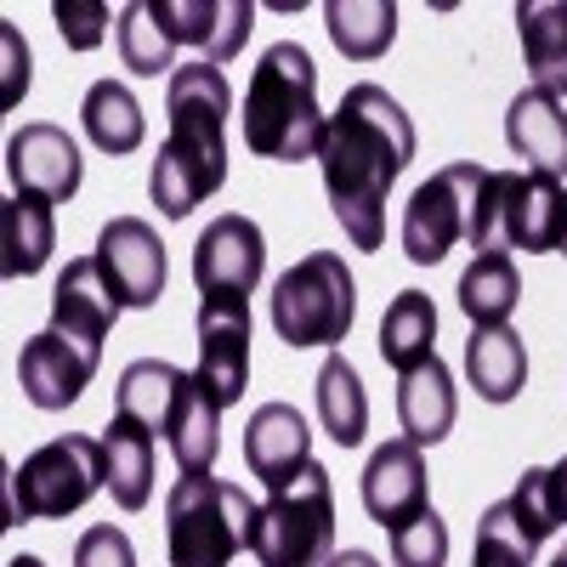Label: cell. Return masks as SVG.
Segmentation results:
<instances>
[{
  "label": "cell",
  "instance_id": "32",
  "mask_svg": "<svg viewBox=\"0 0 567 567\" xmlns=\"http://www.w3.org/2000/svg\"><path fill=\"white\" fill-rule=\"evenodd\" d=\"M182 381H187V374H182L176 363H165V358H136V363L120 374V409H114V414L148 425V432H165Z\"/></svg>",
  "mask_w": 567,
  "mask_h": 567
},
{
  "label": "cell",
  "instance_id": "4",
  "mask_svg": "<svg viewBox=\"0 0 567 567\" xmlns=\"http://www.w3.org/2000/svg\"><path fill=\"white\" fill-rule=\"evenodd\" d=\"M256 505L239 483L182 477L165 494V556L171 567H233L250 550Z\"/></svg>",
  "mask_w": 567,
  "mask_h": 567
},
{
  "label": "cell",
  "instance_id": "42",
  "mask_svg": "<svg viewBox=\"0 0 567 567\" xmlns=\"http://www.w3.org/2000/svg\"><path fill=\"white\" fill-rule=\"evenodd\" d=\"M556 250H561V256H567V233H561V245H556Z\"/></svg>",
  "mask_w": 567,
  "mask_h": 567
},
{
  "label": "cell",
  "instance_id": "7",
  "mask_svg": "<svg viewBox=\"0 0 567 567\" xmlns=\"http://www.w3.org/2000/svg\"><path fill=\"white\" fill-rule=\"evenodd\" d=\"M97 488H109V454L103 437H52L34 449L12 471V516L18 523H52V516H74Z\"/></svg>",
  "mask_w": 567,
  "mask_h": 567
},
{
  "label": "cell",
  "instance_id": "31",
  "mask_svg": "<svg viewBox=\"0 0 567 567\" xmlns=\"http://www.w3.org/2000/svg\"><path fill=\"white\" fill-rule=\"evenodd\" d=\"M120 63L142 80H159V74H176V34L165 29L159 7L154 0H131V7L120 12Z\"/></svg>",
  "mask_w": 567,
  "mask_h": 567
},
{
  "label": "cell",
  "instance_id": "5",
  "mask_svg": "<svg viewBox=\"0 0 567 567\" xmlns=\"http://www.w3.org/2000/svg\"><path fill=\"white\" fill-rule=\"evenodd\" d=\"M272 329L284 347H329L336 352L352 336V318H358V284L352 267L336 250H312L301 256L290 272L272 284Z\"/></svg>",
  "mask_w": 567,
  "mask_h": 567
},
{
  "label": "cell",
  "instance_id": "18",
  "mask_svg": "<svg viewBox=\"0 0 567 567\" xmlns=\"http://www.w3.org/2000/svg\"><path fill=\"white\" fill-rule=\"evenodd\" d=\"M165 29L176 34V45H194L199 63H227L239 58V45L256 23V7L250 0H154Z\"/></svg>",
  "mask_w": 567,
  "mask_h": 567
},
{
  "label": "cell",
  "instance_id": "33",
  "mask_svg": "<svg viewBox=\"0 0 567 567\" xmlns=\"http://www.w3.org/2000/svg\"><path fill=\"white\" fill-rule=\"evenodd\" d=\"M534 539L511 523V511L505 499L483 511V523H477V550H471V567H534Z\"/></svg>",
  "mask_w": 567,
  "mask_h": 567
},
{
  "label": "cell",
  "instance_id": "15",
  "mask_svg": "<svg viewBox=\"0 0 567 567\" xmlns=\"http://www.w3.org/2000/svg\"><path fill=\"white\" fill-rule=\"evenodd\" d=\"M120 312H125V307H120V296L109 290L97 256H80V261H69V267L58 272L52 323H45V329H58V336H69V341H80V347H91V352H103V341H109V329H114Z\"/></svg>",
  "mask_w": 567,
  "mask_h": 567
},
{
  "label": "cell",
  "instance_id": "8",
  "mask_svg": "<svg viewBox=\"0 0 567 567\" xmlns=\"http://www.w3.org/2000/svg\"><path fill=\"white\" fill-rule=\"evenodd\" d=\"M483 176H488V165H443L437 176H425L409 194V205H403V256L414 267H437L454 250V239H465Z\"/></svg>",
  "mask_w": 567,
  "mask_h": 567
},
{
  "label": "cell",
  "instance_id": "27",
  "mask_svg": "<svg viewBox=\"0 0 567 567\" xmlns=\"http://www.w3.org/2000/svg\"><path fill=\"white\" fill-rule=\"evenodd\" d=\"M323 29H329L341 58L374 63V58H386V45L398 40V7L392 0H329Z\"/></svg>",
  "mask_w": 567,
  "mask_h": 567
},
{
  "label": "cell",
  "instance_id": "39",
  "mask_svg": "<svg viewBox=\"0 0 567 567\" xmlns=\"http://www.w3.org/2000/svg\"><path fill=\"white\" fill-rule=\"evenodd\" d=\"M323 567H381V561H374L369 550H341V556H329Z\"/></svg>",
  "mask_w": 567,
  "mask_h": 567
},
{
  "label": "cell",
  "instance_id": "17",
  "mask_svg": "<svg viewBox=\"0 0 567 567\" xmlns=\"http://www.w3.org/2000/svg\"><path fill=\"white\" fill-rule=\"evenodd\" d=\"M432 505L425 499V460L409 437L398 443H381L369 454L363 465V511H369V523H381L386 534L414 523V516Z\"/></svg>",
  "mask_w": 567,
  "mask_h": 567
},
{
  "label": "cell",
  "instance_id": "3",
  "mask_svg": "<svg viewBox=\"0 0 567 567\" xmlns=\"http://www.w3.org/2000/svg\"><path fill=\"white\" fill-rule=\"evenodd\" d=\"M239 125H245V148L256 159H278V165L318 159L329 136V114L318 109V69L307 58V45L296 40L267 45L250 74Z\"/></svg>",
  "mask_w": 567,
  "mask_h": 567
},
{
  "label": "cell",
  "instance_id": "38",
  "mask_svg": "<svg viewBox=\"0 0 567 567\" xmlns=\"http://www.w3.org/2000/svg\"><path fill=\"white\" fill-rule=\"evenodd\" d=\"M550 499H556V516H561V528H567V460L550 465Z\"/></svg>",
  "mask_w": 567,
  "mask_h": 567
},
{
  "label": "cell",
  "instance_id": "41",
  "mask_svg": "<svg viewBox=\"0 0 567 567\" xmlns=\"http://www.w3.org/2000/svg\"><path fill=\"white\" fill-rule=\"evenodd\" d=\"M550 567H567V550H561V556H556V561H550Z\"/></svg>",
  "mask_w": 567,
  "mask_h": 567
},
{
  "label": "cell",
  "instance_id": "30",
  "mask_svg": "<svg viewBox=\"0 0 567 567\" xmlns=\"http://www.w3.org/2000/svg\"><path fill=\"white\" fill-rule=\"evenodd\" d=\"M318 420H323V432L336 437L341 449H358L363 432H369L363 381H358V369H352L341 352H329L323 369H318Z\"/></svg>",
  "mask_w": 567,
  "mask_h": 567
},
{
  "label": "cell",
  "instance_id": "11",
  "mask_svg": "<svg viewBox=\"0 0 567 567\" xmlns=\"http://www.w3.org/2000/svg\"><path fill=\"white\" fill-rule=\"evenodd\" d=\"M567 233V187L545 171H505L499 194V250H556Z\"/></svg>",
  "mask_w": 567,
  "mask_h": 567
},
{
  "label": "cell",
  "instance_id": "19",
  "mask_svg": "<svg viewBox=\"0 0 567 567\" xmlns=\"http://www.w3.org/2000/svg\"><path fill=\"white\" fill-rule=\"evenodd\" d=\"M505 142L528 171L567 176V109H561V97H550L539 85L516 91L505 109Z\"/></svg>",
  "mask_w": 567,
  "mask_h": 567
},
{
  "label": "cell",
  "instance_id": "12",
  "mask_svg": "<svg viewBox=\"0 0 567 567\" xmlns=\"http://www.w3.org/2000/svg\"><path fill=\"white\" fill-rule=\"evenodd\" d=\"M267 272V239L250 216H216L194 245L199 296H250Z\"/></svg>",
  "mask_w": 567,
  "mask_h": 567
},
{
  "label": "cell",
  "instance_id": "13",
  "mask_svg": "<svg viewBox=\"0 0 567 567\" xmlns=\"http://www.w3.org/2000/svg\"><path fill=\"white\" fill-rule=\"evenodd\" d=\"M7 176H12L18 194H40V199L63 205V199L80 194V176H85L80 142L63 125L34 120V125L12 131V142H7Z\"/></svg>",
  "mask_w": 567,
  "mask_h": 567
},
{
  "label": "cell",
  "instance_id": "22",
  "mask_svg": "<svg viewBox=\"0 0 567 567\" xmlns=\"http://www.w3.org/2000/svg\"><path fill=\"white\" fill-rule=\"evenodd\" d=\"M58 250V216L52 199L40 194H12L0 205V272L7 278H34Z\"/></svg>",
  "mask_w": 567,
  "mask_h": 567
},
{
  "label": "cell",
  "instance_id": "25",
  "mask_svg": "<svg viewBox=\"0 0 567 567\" xmlns=\"http://www.w3.org/2000/svg\"><path fill=\"white\" fill-rule=\"evenodd\" d=\"M103 454H109V494L120 511H142L154 494V432L125 414L103 425Z\"/></svg>",
  "mask_w": 567,
  "mask_h": 567
},
{
  "label": "cell",
  "instance_id": "9",
  "mask_svg": "<svg viewBox=\"0 0 567 567\" xmlns=\"http://www.w3.org/2000/svg\"><path fill=\"white\" fill-rule=\"evenodd\" d=\"M199 381L233 409L250 386V301L245 296H199Z\"/></svg>",
  "mask_w": 567,
  "mask_h": 567
},
{
  "label": "cell",
  "instance_id": "35",
  "mask_svg": "<svg viewBox=\"0 0 567 567\" xmlns=\"http://www.w3.org/2000/svg\"><path fill=\"white\" fill-rule=\"evenodd\" d=\"M52 18H58V29H63V40L74 45V52H91V45L103 40V23L114 12L103 7V0H58Z\"/></svg>",
  "mask_w": 567,
  "mask_h": 567
},
{
  "label": "cell",
  "instance_id": "28",
  "mask_svg": "<svg viewBox=\"0 0 567 567\" xmlns=\"http://www.w3.org/2000/svg\"><path fill=\"white\" fill-rule=\"evenodd\" d=\"M374 347H381V358L398 374H409L414 363L432 358L437 352V307H432V296L425 290H398L386 318H381V341Z\"/></svg>",
  "mask_w": 567,
  "mask_h": 567
},
{
  "label": "cell",
  "instance_id": "20",
  "mask_svg": "<svg viewBox=\"0 0 567 567\" xmlns=\"http://www.w3.org/2000/svg\"><path fill=\"white\" fill-rule=\"evenodd\" d=\"M454 409H460L454 374H449V363L437 352L425 358V363H414L409 374H398V420H403V437L414 449L443 443L454 432Z\"/></svg>",
  "mask_w": 567,
  "mask_h": 567
},
{
  "label": "cell",
  "instance_id": "21",
  "mask_svg": "<svg viewBox=\"0 0 567 567\" xmlns=\"http://www.w3.org/2000/svg\"><path fill=\"white\" fill-rule=\"evenodd\" d=\"M165 443L182 465V477H210V465L221 454V403L205 392L199 374H187L176 403H171V420H165Z\"/></svg>",
  "mask_w": 567,
  "mask_h": 567
},
{
  "label": "cell",
  "instance_id": "10",
  "mask_svg": "<svg viewBox=\"0 0 567 567\" xmlns=\"http://www.w3.org/2000/svg\"><path fill=\"white\" fill-rule=\"evenodd\" d=\"M97 267L120 307H154L165 296V245L142 216H114L97 233Z\"/></svg>",
  "mask_w": 567,
  "mask_h": 567
},
{
  "label": "cell",
  "instance_id": "16",
  "mask_svg": "<svg viewBox=\"0 0 567 567\" xmlns=\"http://www.w3.org/2000/svg\"><path fill=\"white\" fill-rule=\"evenodd\" d=\"M245 465H250V477L272 494L284 483H296L301 471L312 465V432H307V420L301 409L290 403H261L245 425Z\"/></svg>",
  "mask_w": 567,
  "mask_h": 567
},
{
  "label": "cell",
  "instance_id": "2",
  "mask_svg": "<svg viewBox=\"0 0 567 567\" xmlns=\"http://www.w3.org/2000/svg\"><path fill=\"white\" fill-rule=\"evenodd\" d=\"M165 114H171V142L148 171V194L171 221H182L227 182V136H221L233 114L227 74L216 63H182L165 80Z\"/></svg>",
  "mask_w": 567,
  "mask_h": 567
},
{
  "label": "cell",
  "instance_id": "34",
  "mask_svg": "<svg viewBox=\"0 0 567 567\" xmlns=\"http://www.w3.org/2000/svg\"><path fill=\"white\" fill-rule=\"evenodd\" d=\"M392 567H449V523L437 516V505L392 528Z\"/></svg>",
  "mask_w": 567,
  "mask_h": 567
},
{
  "label": "cell",
  "instance_id": "36",
  "mask_svg": "<svg viewBox=\"0 0 567 567\" xmlns=\"http://www.w3.org/2000/svg\"><path fill=\"white\" fill-rule=\"evenodd\" d=\"M74 567H136V550L120 528L97 523V528H85L80 545H74Z\"/></svg>",
  "mask_w": 567,
  "mask_h": 567
},
{
  "label": "cell",
  "instance_id": "40",
  "mask_svg": "<svg viewBox=\"0 0 567 567\" xmlns=\"http://www.w3.org/2000/svg\"><path fill=\"white\" fill-rule=\"evenodd\" d=\"M7 567H45V561H40V556H29V550H23V556H12V561H7Z\"/></svg>",
  "mask_w": 567,
  "mask_h": 567
},
{
  "label": "cell",
  "instance_id": "24",
  "mask_svg": "<svg viewBox=\"0 0 567 567\" xmlns=\"http://www.w3.org/2000/svg\"><path fill=\"white\" fill-rule=\"evenodd\" d=\"M465 374L477 386L483 403H511L516 392L528 386V352H523V336L511 323L499 329H471L465 341Z\"/></svg>",
  "mask_w": 567,
  "mask_h": 567
},
{
  "label": "cell",
  "instance_id": "26",
  "mask_svg": "<svg viewBox=\"0 0 567 567\" xmlns=\"http://www.w3.org/2000/svg\"><path fill=\"white\" fill-rule=\"evenodd\" d=\"M516 301H523V278H516L511 250H488L460 272V312L471 318V329H499L511 323Z\"/></svg>",
  "mask_w": 567,
  "mask_h": 567
},
{
  "label": "cell",
  "instance_id": "29",
  "mask_svg": "<svg viewBox=\"0 0 567 567\" xmlns=\"http://www.w3.org/2000/svg\"><path fill=\"white\" fill-rule=\"evenodd\" d=\"M80 125L97 142L103 154H136L142 136H148V120H142V103L131 97V85L120 80H97L80 103Z\"/></svg>",
  "mask_w": 567,
  "mask_h": 567
},
{
  "label": "cell",
  "instance_id": "1",
  "mask_svg": "<svg viewBox=\"0 0 567 567\" xmlns=\"http://www.w3.org/2000/svg\"><path fill=\"white\" fill-rule=\"evenodd\" d=\"M414 159V120L392 91L358 80L341 109L329 114V136L318 148L329 210L341 216L352 250L386 245V194Z\"/></svg>",
  "mask_w": 567,
  "mask_h": 567
},
{
  "label": "cell",
  "instance_id": "6",
  "mask_svg": "<svg viewBox=\"0 0 567 567\" xmlns=\"http://www.w3.org/2000/svg\"><path fill=\"white\" fill-rule=\"evenodd\" d=\"M250 556L261 567H323L336 556V488L318 460L296 483L272 488L267 505H256Z\"/></svg>",
  "mask_w": 567,
  "mask_h": 567
},
{
  "label": "cell",
  "instance_id": "23",
  "mask_svg": "<svg viewBox=\"0 0 567 567\" xmlns=\"http://www.w3.org/2000/svg\"><path fill=\"white\" fill-rule=\"evenodd\" d=\"M516 34H523V63L534 85L550 97H567V0H523Z\"/></svg>",
  "mask_w": 567,
  "mask_h": 567
},
{
  "label": "cell",
  "instance_id": "14",
  "mask_svg": "<svg viewBox=\"0 0 567 567\" xmlns=\"http://www.w3.org/2000/svg\"><path fill=\"white\" fill-rule=\"evenodd\" d=\"M103 352H91L58 329H40L34 341H23V358H18V386L34 409L58 414L69 403H80V392L91 386V374H97Z\"/></svg>",
  "mask_w": 567,
  "mask_h": 567
},
{
  "label": "cell",
  "instance_id": "37",
  "mask_svg": "<svg viewBox=\"0 0 567 567\" xmlns=\"http://www.w3.org/2000/svg\"><path fill=\"white\" fill-rule=\"evenodd\" d=\"M0 52H7V91H0V103L12 109L23 91H29V45L18 40L12 23H0Z\"/></svg>",
  "mask_w": 567,
  "mask_h": 567
}]
</instances>
